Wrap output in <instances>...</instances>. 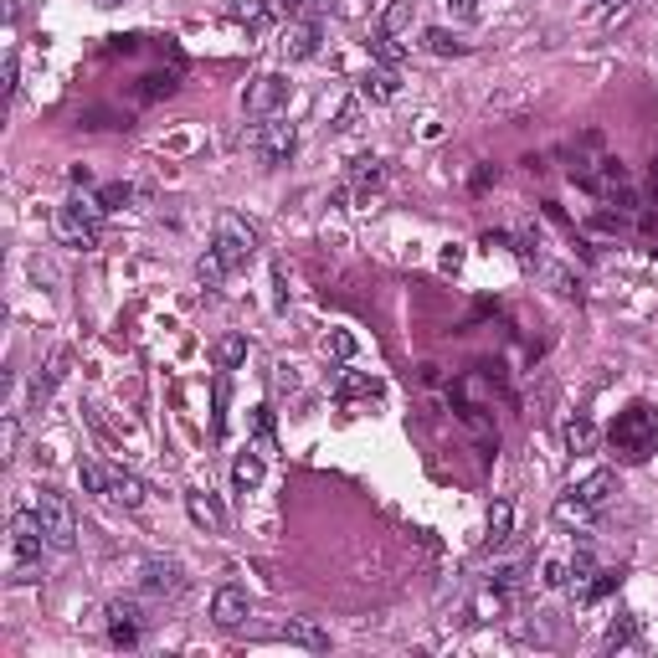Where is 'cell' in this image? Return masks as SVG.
<instances>
[{
    "mask_svg": "<svg viewBox=\"0 0 658 658\" xmlns=\"http://www.w3.org/2000/svg\"><path fill=\"white\" fill-rule=\"evenodd\" d=\"M607 443L623 463H648L658 453V407H648V401L623 407L617 422H612V432H607Z\"/></svg>",
    "mask_w": 658,
    "mask_h": 658,
    "instance_id": "obj_2",
    "label": "cell"
},
{
    "mask_svg": "<svg viewBox=\"0 0 658 658\" xmlns=\"http://www.w3.org/2000/svg\"><path fill=\"white\" fill-rule=\"evenodd\" d=\"M551 515H556V525H566V530H581V525H592V515H597V509H592V504H581L576 494H561Z\"/></svg>",
    "mask_w": 658,
    "mask_h": 658,
    "instance_id": "obj_19",
    "label": "cell"
},
{
    "mask_svg": "<svg viewBox=\"0 0 658 658\" xmlns=\"http://www.w3.org/2000/svg\"><path fill=\"white\" fill-rule=\"evenodd\" d=\"M278 638L294 643V648H309V653H324V648H329V633L314 623V617H294V623H288Z\"/></svg>",
    "mask_w": 658,
    "mask_h": 658,
    "instance_id": "obj_16",
    "label": "cell"
},
{
    "mask_svg": "<svg viewBox=\"0 0 658 658\" xmlns=\"http://www.w3.org/2000/svg\"><path fill=\"white\" fill-rule=\"evenodd\" d=\"M422 47H427L432 57H463V52H468V42H463V36H453V31H443V26L422 31Z\"/></svg>",
    "mask_w": 658,
    "mask_h": 658,
    "instance_id": "obj_21",
    "label": "cell"
},
{
    "mask_svg": "<svg viewBox=\"0 0 658 658\" xmlns=\"http://www.w3.org/2000/svg\"><path fill=\"white\" fill-rule=\"evenodd\" d=\"M329 6L335 0H273V11L288 21H319V16H329Z\"/></svg>",
    "mask_w": 658,
    "mask_h": 658,
    "instance_id": "obj_20",
    "label": "cell"
},
{
    "mask_svg": "<svg viewBox=\"0 0 658 658\" xmlns=\"http://www.w3.org/2000/svg\"><path fill=\"white\" fill-rule=\"evenodd\" d=\"M540 273L551 278L556 294H566V299H576V294H581V278H576L571 268H561V263H540Z\"/></svg>",
    "mask_w": 658,
    "mask_h": 658,
    "instance_id": "obj_25",
    "label": "cell"
},
{
    "mask_svg": "<svg viewBox=\"0 0 658 658\" xmlns=\"http://www.w3.org/2000/svg\"><path fill=\"white\" fill-rule=\"evenodd\" d=\"M186 515H191V520H196V525H201L206 535L227 530V509L216 504V499H211L206 489H191V494H186Z\"/></svg>",
    "mask_w": 658,
    "mask_h": 658,
    "instance_id": "obj_12",
    "label": "cell"
},
{
    "mask_svg": "<svg viewBox=\"0 0 658 658\" xmlns=\"http://www.w3.org/2000/svg\"><path fill=\"white\" fill-rule=\"evenodd\" d=\"M98 216H103V206H98V201L72 196V201H62V206H57L52 232H57V242H67V247H98Z\"/></svg>",
    "mask_w": 658,
    "mask_h": 658,
    "instance_id": "obj_5",
    "label": "cell"
},
{
    "mask_svg": "<svg viewBox=\"0 0 658 658\" xmlns=\"http://www.w3.org/2000/svg\"><path fill=\"white\" fill-rule=\"evenodd\" d=\"M31 509H36V520H42L52 551H72V545H78V509H72L67 494L36 489V494H31Z\"/></svg>",
    "mask_w": 658,
    "mask_h": 658,
    "instance_id": "obj_3",
    "label": "cell"
},
{
    "mask_svg": "<svg viewBox=\"0 0 658 658\" xmlns=\"http://www.w3.org/2000/svg\"><path fill=\"white\" fill-rule=\"evenodd\" d=\"M247 617H252V597H247L242 587H216V597H211V623H216V628L237 633Z\"/></svg>",
    "mask_w": 658,
    "mask_h": 658,
    "instance_id": "obj_9",
    "label": "cell"
},
{
    "mask_svg": "<svg viewBox=\"0 0 658 658\" xmlns=\"http://www.w3.org/2000/svg\"><path fill=\"white\" fill-rule=\"evenodd\" d=\"M581 504H592V509H602L612 494H617V473L612 468H597V473H587V479H581L576 489H571Z\"/></svg>",
    "mask_w": 658,
    "mask_h": 658,
    "instance_id": "obj_14",
    "label": "cell"
},
{
    "mask_svg": "<svg viewBox=\"0 0 658 658\" xmlns=\"http://www.w3.org/2000/svg\"><path fill=\"white\" fill-rule=\"evenodd\" d=\"M324 350L335 355V360H350V355H355V335H345V329H329V335H324Z\"/></svg>",
    "mask_w": 658,
    "mask_h": 658,
    "instance_id": "obj_31",
    "label": "cell"
},
{
    "mask_svg": "<svg viewBox=\"0 0 658 658\" xmlns=\"http://www.w3.org/2000/svg\"><path fill=\"white\" fill-rule=\"evenodd\" d=\"M638 638V628H633V617H628V623H617L612 633H607V648H628Z\"/></svg>",
    "mask_w": 658,
    "mask_h": 658,
    "instance_id": "obj_34",
    "label": "cell"
},
{
    "mask_svg": "<svg viewBox=\"0 0 658 658\" xmlns=\"http://www.w3.org/2000/svg\"><path fill=\"white\" fill-rule=\"evenodd\" d=\"M396 88H401V78H396V67H371V72H365V78H360V98L365 103H391L396 98Z\"/></svg>",
    "mask_w": 658,
    "mask_h": 658,
    "instance_id": "obj_13",
    "label": "cell"
},
{
    "mask_svg": "<svg viewBox=\"0 0 658 658\" xmlns=\"http://www.w3.org/2000/svg\"><path fill=\"white\" fill-rule=\"evenodd\" d=\"M561 437H566V448L581 458V453H592L597 448V427H592V417H566V427H561Z\"/></svg>",
    "mask_w": 658,
    "mask_h": 658,
    "instance_id": "obj_18",
    "label": "cell"
},
{
    "mask_svg": "<svg viewBox=\"0 0 658 658\" xmlns=\"http://www.w3.org/2000/svg\"><path fill=\"white\" fill-rule=\"evenodd\" d=\"M283 103H288V78H278V72H258V78L242 88V108L252 119H273Z\"/></svg>",
    "mask_w": 658,
    "mask_h": 658,
    "instance_id": "obj_7",
    "label": "cell"
},
{
    "mask_svg": "<svg viewBox=\"0 0 658 658\" xmlns=\"http://www.w3.org/2000/svg\"><path fill=\"white\" fill-rule=\"evenodd\" d=\"M16 72H21L16 57H6V93H16Z\"/></svg>",
    "mask_w": 658,
    "mask_h": 658,
    "instance_id": "obj_38",
    "label": "cell"
},
{
    "mask_svg": "<svg viewBox=\"0 0 658 658\" xmlns=\"http://www.w3.org/2000/svg\"><path fill=\"white\" fill-rule=\"evenodd\" d=\"M103 617H108V638H114L119 648H134L139 633H144V623H150V617H144V607H139L134 597H114V602L103 607Z\"/></svg>",
    "mask_w": 658,
    "mask_h": 658,
    "instance_id": "obj_8",
    "label": "cell"
},
{
    "mask_svg": "<svg viewBox=\"0 0 658 658\" xmlns=\"http://www.w3.org/2000/svg\"><path fill=\"white\" fill-rule=\"evenodd\" d=\"M509 525H515V509H509V504L499 499V504L489 509V545H494V551L509 540Z\"/></svg>",
    "mask_w": 658,
    "mask_h": 658,
    "instance_id": "obj_24",
    "label": "cell"
},
{
    "mask_svg": "<svg viewBox=\"0 0 658 658\" xmlns=\"http://www.w3.org/2000/svg\"><path fill=\"white\" fill-rule=\"evenodd\" d=\"M98 6H124V0H98Z\"/></svg>",
    "mask_w": 658,
    "mask_h": 658,
    "instance_id": "obj_39",
    "label": "cell"
},
{
    "mask_svg": "<svg viewBox=\"0 0 658 658\" xmlns=\"http://www.w3.org/2000/svg\"><path fill=\"white\" fill-rule=\"evenodd\" d=\"M458 21H479V0H443Z\"/></svg>",
    "mask_w": 658,
    "mask_h": 658,
    "instance_id": "obj_35",
    "label": "cell"
},
{
    "mask_svg": "<svg viewBox=\"0 0 658 658\" xmlns=\"http://www.w3.org/2000/svg\"><path fill=\"white\" fill-rule=\"evenodd\" d=\"M365 47L381 57V67H396L401 57H407V52H401V42H396V36H386V31H371V42H365Z\"/></svg>",
    "mask_w": 658,
    "mask_h": 658,
    "instance_id": "obj_27",
    "label": "cell"
},
{
    "mask_svg": "<svg viewBox=\"0 0 658 658\" xmlns=\"http://www.w3.org/2000/svg\"><path fill=\"white\" fill-rule=\"evenodd\" d=\"M473 612H479V623H494V617L504 612V597H499V592H484L479 602H473Z\"/></svg>",
    "mask_w": 658,
    "mask_h": 658,
    "instance_id": "obj_32",
    "label": "cell"
},
{
    "mask_svg": "<svg viewBox=\"0 0 658 658\" xmlns=\"http://www.w3.org/2000/svg\"><path fill=\"white\" fill-rule=\"evenodd\" d=\"M355 180H381V160H355Z\"/></svg>",
    "mask_w": 658,
    "mask_h": 658,
    "instance_id": "obj_36",
    "label": "cell"
},
{
    "mask_svg": "<svg viewBox=\"0 0 658 658\" xmlns=\"http://www.w3.org/2000/svg\"><path fill=\"white\" fill-rule=\"evenodd\" d=\"M242 360H247V340H242V335L216 340V365H222V371H237Z\"/></svg>",
    "mask_w": 658,
    "mask_h": 658,
    "instance_id": "obj_26",
    "label": "cell"
},
{
    "mask_svg": "<svg viewBox=\"0 0 658 658\" xmlns=\"http://www.w3.org/2000/svg\"><path fill=\"white\" fill-rule=\"evenodd\" d=\"M263 473H268V468H263V453H252V448L237 453V463H232V489H237V494H252V489L263 484Z\"/></svg>",
    "mask_w": 658,
    "mask_h": 658,
    "instance_id": "obj_17",
    "label": "cell"
},
{
    "mask_svg": "<svg viewBox=\"0 0 658 658\" xmlns=\"http://www.w3.org/2000/svg\"><path fill=\"white\" fill-rule=\"evenodd\" d=\"M108 499L124 504V509H139L144 499H150V489H144L134 473H124V468H108Z\"/></svg>",
    "mask_w": 658,
    "mask_h": 658,
    "instance_id": "obj_15",
    "label": "cell"
},
{
    "mask_svg": "<svg viewBox=\"0 0 658 658\" xmlns=\"http://www.w3.org/2000/svg\"><path fill=\"white\" fill-rule=\"evenodd\" d=\"M566 581H571V561H545V566H540V587H545V592L566 587Z\"/></svg>",
    "mask_w": 658,
    "mask_h": 658,
    "instance_id": "obj_29",
    "label": "cell"
},
{
    "mask_svg": "<svg viewBox=\"0 0 658 658\" xmlns=\"http://www.w3.org/2000/svg\"><path fill=\"white\" fill-rule=\"evenodd\" d=\"M211 252L222 258L227 273L247 268V263H252V252H258V227L242 222L237 211H222V216H216V242H211Z\"/></svg>",
    "mask_w": 658,
    "mask_h": 658,
    "instance_id": "obj_4",
    "label": "cell"
},
{
    "mask_svg": "<svg viewBox=\"0 0 658 658\" xmlns=\"http://www.w3.org/2000/svg\"><path fill=\"white\" fill-rule=\"evenodd\" d=\"M42 545H47V530L36 520V509H16L11 515V540H6V581L26 587V581H42Z\"/></svg>",
    "mask_w": 658,
    "mask_h": 658,
    "instance_id": "obj_1",
    "label": "cell"
},
{
    "mask_svg": "<svg viewBox=\"0 0 658 658\" xmlns=\"http://www.w3.org/2000/svg\"><path fill=\"white\" fill-rule=\"evenodd\" d=\"M407 26H412V0H391V6L381 11V21H376V31H386V36L407 31Z\"/></svg>",
    "mask_w": 658,
    "mask_h": 658,
    "instance_id": "obj_23",
    "label": "cell"
},
{
    "mask_svg": "<svg viewBox=\"0 0 658 658\" xmlns=\"http://www.w3.org/2000/svg\"><path fill=\"white\" fill-rule=\"evenodd\" d=\"M258 437H263V448L273 443V412L268 407H258Z\"/></svg>",
    "mask_w": 658,
    "mask_h": 658,
    "instance_id": "obj_37",
    "label": "cell"
},
{
    "mask_svg": "<svg viewBox=\"0 0 658 658\" xmlns=\"http://www.w3.org/2000/svg\"><path fill=\"white\" fill-rule=\"evenodd\" d=\"M78 479H83L88 494H103V499H108V468H103V463L83 458V463H78Z\"/></svg>",
    "mask_w": 658,
    "mask_h": 658,
    "instance_id": "obj_28",
    "label": "cell"
},
{
    "mask_svg": "<svg viewBox=\"0 0 658 658\" xmlns=\"http://www.w3.org/2000/svg\"><path fill=\"white\" fill-rule=\"evenodd\" d=\"M247 144H252V155H258L268 170H278V165L294 160V150H299V129H294V124H283V119L273 114V119H263L258 129L247 134Z\"/></svg>",
    "mask_w": 658,
    "mask_h": 658,
    "instance_id": "obj_6",
    "label": "cell"
},
{
    "mask_svg": "<svg viewBox=\"0 0 658 658\" xmlns=\"http://www.w3.org/2000/svg\"><path fill=\"white\" fill-rule=\"evenodd\" d=\"M129 196H134V186H103V191H98V206L114 211V206H124Z\"/></svg>",
    "mask_w": 658,
    "mask_h": 658,
    "instance_id": "obj_33",
    "label": "cell"
},
{
    "mask_svg": "<svg viewBox=\"0 0 658 658\" xmlns=\"http://www.w3.org/2000/svg\"><path fill=\"white\" fill-rule=\"evenodd\" d=\"M196 278H201L206 288H216V283H222V278H227V268H222V258H216V252H211V247H206V258L196 263Z\"/></svg>",
    "mask_w": 658,
    "mask_h": 658,
    "instance_id": "obj_30",
    "label": "cell"
},
{
    "mask_svg": "<svg viewBox=\"0 0 658 658\" xmlns=\"http://www.w3.org/2000/svg\"><path fill=\"white\" fill-rule=\"evenodd\" d=\"M232 16H237L242 26H252V31H258V26H268L278 11H273V0H237V6H232Z\"/></svg>",
    "mask_w": 658,
    "mask_h": 658,
    "instance_id": "obj_22",
    "label": "cell"
},
{
    "mask_svg": "<svg viewBox=\"0 0 658 658\" xmlns=\"http://www.w3.org/2000/svg\"><path fill=\"white\" fill-rule=\"evenodd\" d=\"M139 587L150 592V597H180L186 592V571H180V561H144V571H139Z\"/></svg>",
    "mask_w": 658,
    "mask_h": 658,
    "instance_id": "obj_10",
    "label": "cell"
},
{
    "mask_svg": "<svg viewBox=\"0 0 658 658\" xmlns=\"http://www.w3.org/2000/svg\"><path fill=\"white\" fill-rule=\"evenodd\" d=\"M278 47H283L288 62H309V57H319V47H324V31H319V21H288Z\"/></svg>",
    "mask_w": 658,
    "mask_h": 658,
    "instance_id": "obj_11",
    "label": "cell"
}]
</instances>
